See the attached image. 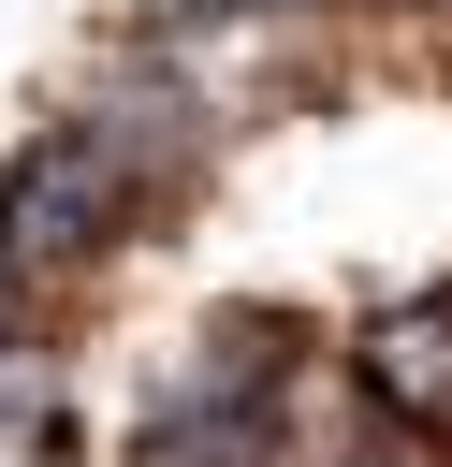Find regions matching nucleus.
Instances as JSON below:
<instances>
[{
    "mask_svg": "<svg viewBox=\"0 0 452 467\" xmlns=\"http://www.w3.org/2000/svg\"><path fill=\"white\" fill-rule=\"evenodd\" d=\"M321 379H335V336L306 306H204L131 394L117 467H292Z\"/></svg>",
    "mask_w": 452,
    "mask_h": 467,
    "instance_id": "f257e3e1",
    "label": "nucleus"
},
{
    "mask_svg": "<svg viewBox=\"0 0 452 467\" xmlns=\"http://www.w3.org/2000/svg\"><path fill=\"white\" fill-rule=\"evenodd\" d=\"M160 204H146V175L58 102L44 131H15L0 146V263L29 277V292H73V277H102L131 234H146Z\"/></svg>",
    "mask_w": 452,
    "mask_h": 467,
    "instance_id": "f03ea898",
    "label": "nucleus"
},
{
    "mask_svg": "<svg viewBox=\"0 0 452 467\" xmlns=\"http://www.w3.org/2000/svg\"><path fill=\"white\" fill-rule=\"evenodd\" d=\"M335 394H350L379 438H408V452H452V277H408V292H379V306L335 336Z\"/></svg>",
    "mask_w": 452,
    "mask_h": 467,
    "instance_id": "7ed1b4c3",
    "label": "nucleus"
},
{
    "mask_svg": "<svg viewBox=\"0 0 452 467\" xmlns=\"http://www.w3.org/2000/svg\"><path fill=\"white\" fill-rule=\"evenodd\" d=\"M321 15H365V0H160V29H321Z\"/></svg>",
    "mask_w": 452,
    "mask_h": 467,
    "instance_id": "20e7f679",
    "label": "nucleus"
},
{
    "mask_svg": "<svg viewBox=\"0 0 452 467\" xmlns=\"http://www.w3.org/2000/svg\"><path fill=\"white\" fill-rule=\"evenodd\" d=\"M44 321H58V292H29V277L0 263V365H29V350H44Z\"/></svg>",
    "mask_w": 452,
    "mask_h": 467,
    "instance_id": "39448f33",
    "label": "nucleus"
}]
</instances>
